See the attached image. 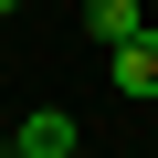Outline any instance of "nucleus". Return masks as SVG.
<instances>
[{
    "label": "nucleus",
    "instance_id": "nucleus-5",
    "mask_svg": "<svg viewBox=\"0 0 158 158\" xmlns=\"http://www.w3.org/2000/svg\"><path fill=\"white\" fill-rule=\"evenodd\" d=\"M148 11H158V0H148Z\"/></svg>",
    "mask_w": 158,
    "mask_h": 158
},
{
    "label": "nucleus",
    "instance_id": "nucleus-3",
    "mask_svg": "<svg viewBox=\"0 0 158 158\" xmlns=\"http://www.w3.org/2000/svg\"><path fill=\"white\" fill-rule=\"evenodd\" d=\"M85 32H95L106 53H116V42H137V32H148V0H85Z\"/></svg>",
    "mask_w": 158,
    "mask_h": 158
},
{
    "label": "nucleus",
    "instance_id": "nucleus-1",
    "mask_svg": "<svg viewBox=\"0 0 158 158\" xmlns=\"http://www.w3.org/2000/svg\"><path fill=\"white\" fill-rule=\"evenodd\" d=\"M106 74H116V95H137V106H148V95H158V21H148L137 42H116V53H106Z\"/></svg>",
    "mask_w": 158,
    "mask_h": 158
},
{
    "label": "nucleus",
    "instance_id": "nucleus-2",
    "mask_svg": "<svg viewBox=\"0 0 158 158\" xmlns=\"http://www.w3.org/2000/svg\"><path fill=\"white\" fill-rule=\"evenodd\" d=\"M0 158H74V116H63V106H32V116H21V137L0 148Z\"/></svg>",
    "mask_w": 158,
    "mask_h": 158
},
{
    "label": "nucleus",
    "instance_id": "nucleus-4",
    "mask_svg": "<svg viewBox=\"0 0 158 158\" xmlns=\"http://www.w3.org/2000/svg\"><path fill=\"white\" fill-rule=\"evenodd\" d=\"M0 11H11V0H0Z\"/></svg>",
    "mask_w": 158,
    "mask_h": 158
}]
</instances>
